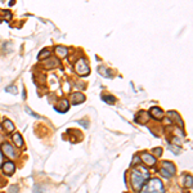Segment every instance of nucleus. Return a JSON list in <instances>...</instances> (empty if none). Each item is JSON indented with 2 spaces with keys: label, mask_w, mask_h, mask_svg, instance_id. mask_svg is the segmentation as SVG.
Returning <instances> with one entry per match:
<instances>
[{
  "label": "nucleus",
  "mask_w": 193,
  "mask_h": 193,
  "mask_svg": "<svg viewBox=\"0 0 193 193\" xmlns=\"http://www.w3.org/2000/svg\"><path fill=\"white\" fill-rule=\"evenodd\" d=\"M149 178V173L144 169V167H138V169H134L132 173V176H130V182L135 191H140L142 187L144 185L146 180Z\"/></svg>",
  "instance_id": "obj_1"
},
{
  "label": "nucleus",
  "mask_w": 193,
  "mask_h": 193,
  "mask_svg": "<svg viewBox=\"0 0 193 193\" xmlns=\"http://www.w3.org/2000/svg\"><path fill=\"white\" fill-rule=\"evenodd\" d=\"M75 68H76V72H77V75H80V76H88L89 72H90L89 65H88V62H86L85 58H80L76 62Z\"/></svg>",
  "instance_id": "obj_3"
},
{
  "label": "nucleus",
  "mask_w": 193,
  "mask_h": 193,
  "mask_svg": "<svg viewBox=\"0 0 193 193\" xmlns=\"http://www.w3.org/2000/svg\"><path fill=\"white\" fill-rule=\"evenodd\" d=\"M59 62L57 59H49L48 62H45V68H53V67H57Z\"/></svg>",
  "instance_id": "obj_18"
},
{
  "label": "nucleus",
  "mask_w": 193,
  "mask_h": 193,
  "mask_svg": "<svg viewBox=\"0 0 193 193\" xmlns=\"http://www.w3.org/2000/svg\"><path fill=\"white\" fill-rule=\"evenodd\" d=\"M79 122H80V124H84L83 126H85V128H88V126H89V125H88V121H79Z\"/></svg>",
  "instance_id": "obj_30"
},
{
  "label": "nucleus",
  "mask_w": 193,
  "mask_h": 193,
  "mask_svg": "<svg viewBox=\"0 0 193 193\" xmlns=\"http://www.w3.org/2000/svg\"><path fill=\"white\" fill-rule=\"evenodd\" d=\"M162 192H164V184L157 178L151 179L140 189V193H162Z\"/></svg>",
  "instance_id": "obj_2"
},
{
  "label": "nucleus",
  "mask_w": 193,
  "mask_h": 193,
  "mask_svg": "<svg viewBox=\"0 0 193 193\" xmlns=\"http://www.w3.org/2000/svg\"><path fill=\"white\" fill-rule=\"evenodd\" d=\"M135 121L138 122V124H142V125H143V124H146L148 121V113H147V112H144V111H142L140 113L135 117Z\"/></svg>",
  "instance_id": "obj_12"
},
{
  "label": "nucleus",
  "mask_w": 193,
  "mask_h": 193,
  "mask_svg": "<svg viewBox=\"0 0 193 193\" xmlns=\"http://www.w3.org/2000/svg\"><path fill=\"white\" fill-rule=\"evenodd\" d=\"M2 149H3V153H4L7 157H10V158L16 157V151H14L13 147H12L10 144H8V143H5V144H3Z\"/></svg>",
  "instance_id": "obj_5"
},
{
  "label": "nucleus",
  "mask_w": 193,
  "mask_h": 193,
  "mask_svg": "<svg viewBox=\"0 0 193 193\" xmlns=\"http://www.w3.org/2000/svg\"><path fill=\"white\" fill-rule=\"evenodd\" d=\"M55 53H57L59 57H66V55H67V48L61 46V45L55 46Z\"/></svg>",
  "instance_id": "obj_14"
},
{
  "label": "nucleus",
  "mask_w": 193,
  "mask_h": 193,
  "mask_svg": "<svg viewBox=\"0 0 193 193\" xmlns=\"http://www.w3.org/2000/svg\"><path fill=\"white\" fill-rule=\"evenodd\" d=\"M98 71L99 72H101V75H102V76H107V77H112V75H111V71L109 70H106V68L104 67H99L98 68Z\"/></svg>",
  "instance_id": "obj_20"
},
{
  "label": "nucleus",
  "mask_w": 193,
  "mask_h": 193,
  "mask_svg": "<svg viewBox=\"0 0 193 193\" xmlns=\"http://www.w3.org/2000/svg\"><path fill=\"white\" fill-rule=\"evenodd\" d=\"M13 142L16 143V146H17V147H22V146H23L22 136H21V134H18V133H16V134L13 135Z\"/></svg>",
  "instance_id": "obj_15"
},
{
  "label": "nucleus",
  "mask_w": 193,
  "mask_h": 193,
  "mask_svg": "<svg viewBox=\"0 0 193 193\" xmlns=\"http://www.w3.org/2000/svg\"><path fill=\"white\" fill-rule=\"evenodd\" d=\"M16 170V166L13 162H10V161H7V162H4L3 165V173L5 175H12V174L14 173Z\"/></svg>",
  "instance_id": "obj_6"
},
{
  "label": "nucleus",
  "mask_w": 193,
  "mask_h": 193,
  "mask_svg": "<svg viewBox=\"0 0 193 193\" xmlns=\"http://www.w3.org/2000/svg\"><path fill=\"white\" fill-rule=\"evenodd\" d=\"M50 50H48V49H43V50L39 53V55H37V58L39 59H43V58H48V57H50Z\"/></svg>",
  "instance_id": "obj_17"
},
{
  "label": "nucleus",
  "mask_w": 193,
  "mask_h": 193,
  "mask_svg": "<svg viewBox=\"0 0 193 193\" xmlns=\"http://www.w3.org/2000/svg\"><path fill=\"white\" fill-rule=\"evenodd\" d=\"M162 193H164V192H162Z\"/></svg>",
  "instance_id": "obj_31"
},
{
  "label": "nucleus",
  "mask_w": 193,
  "mask_h": 193,
  "mask_svg": "<svg viewBox=\"0 0 193 193\" xmlns=\"http://www.w3.org/2000/svg\"><path fill=\"white\" fill-rule=\"evenodd\" d=\"M8 193H18V187L17 185H12L9 188V191H8Z\"/></svg>",
  "instance_id": "obj_25"
},
{
  "label": "nucleus",
  "mask_w": 193,
  "mask_h": 193,
  "mask_svg": "<svg viewBox=\"0 0 193 193\" xmlns=\"http://www.w3.org/2000/svg\"><path fill=\"white\" fill-rule=\"evenodd\" d=\"M167 115H169V117L173 120V121H175L178 125H179V128L180 129H183V121H182V119H180V116L176 113V112H174V111H170V112H167Z\"/></svg>",
  "instance_id": "obj_10"
},
{
  "label": "nucleus",
  "mask_w": 193,
  "mask_h": 193,
  "mask_svg": "<svg viewBox=\"0 0 193 193\" xmlns=\"http://www.w3.org/2000/svg\"><path fill=\"white\" fill-rule=\"evenodd\" d=\"M5 90H7L8 93H12V94H17V88H16V86H13V85L7 86V88H5Z\"/></svg>",
  "instance_id": "obj_22"
},
{
  "label": "nucleus",
  "mask_w": 193,
  "mask_h": 193,
  "mask_svg": "<svg viewBox=\"0 0 193 193\" xmlns=\"http://www.w3.org/2000/svg\"><path fill=\"white\" fill-rule=\"evenodd\" d=\"M34 193H44V191H41V189H40V187H39V185H36L35 188H34Z\"/></svg>",
  "instance_id": "obj_27"
},
{
  "label": "nucleus",
  "mask_w": 193,
  "mask_h": 193,
  "mask_svg": "<svg viewBox=\"0 0 193 193\" xmlns=\"http://www.w3.org/2000/svg\"><path fill=\"white\" fill-rule=\"evenodd\" d=\"M161 169H162L164 171H166L169 175H174V174H175V166H174L173 162H169V161H165Z\"/></svg>",
  "instance_id": "obj_9"
},
{
  "label": "nucleus",
  "mask_w": 193,
  "mask_h": 193,
  "mask_svg": "<svg viewBox=\"0 0 193 193\" xmlns=\"http://www.w3.org/2000/svg\"><path fill=\"white\" fill-rule=\"evenodd\" d=\"M3 164V153H2V149H0V166Z\"/></svg>",
  "instance_id": "obj_29"
},
{
  "label": "nucleus",
  "mask_w": 193,
  "mask_h": 193,
  "mask_svg": "<svg viewBox=\"0 0 193 193\" xmlns=\"http://www.w3.org/2000/svg\"><path fill=\"white\" fill-rule=\"evenodd\" d=\"M4 128H5V130H7V132H13L14 130V125H13V122H12L10 120H4Z\"/></svg>",
  "instance_id": "obj_16"
},
{
  "label": "nucleus",
  "mask_w": 193,
  "mask_h": 193,
  "mask_svg": "<svg viewBox=\"0 0 193 193\" xmlns=\"http://www.w3.org/2000/svg\"><path fill=\"white\" fill-rule=\"evenodd\" d=\"M169 149H171V151L175 153V154H178V153H180V148H175V147H173V144H169Z\"/></svg>",
  "instance_id": "obj_24"
},
{
  "label": "nucleus",
  "mask_w": 193,
  "mask_h": 193,
  "mask_svg": "<svg viewBox=\"0 0 193 193\" xmlns=\"http://www.w3.org/2000/svg\"><path fill=\"white\" fill-rule=\"evenodd\" d=\"M192 184H193L192 176H191V175H187V176H185V188L191 189V188H192Z\"/></svg>",
  "instance_id": "obj_21"
},
{
  "label": "nucleus",
  "mask_w": 193,
  "mask_h": 193,
  "mask_svg": "<svg viewBox=\"0 0 193 193\" xmlns=\"http://www.w3.org/2000/svg\"><path fill=\"white\" fill-rule=\"evenodd\" d=\"M148 115H151L153 119H156V120H162L164 119V111L161 108H158V107H152L151 109H149Z\"/></svg>",
  "instance_id": "obj_4"
},
{
  "label": "nucleus",
  "mask_w": 193,
  "mask_h": 193,
  "mask_svg": "<svg viewBox=\"0 0 193 193\" xmlns=\"http://www.w3.org/2000/svg\"><path fill=\"white\" fill-rule=\"evenodd\" d=\"M55 111L61 112V113H65V112L68 111V108H70V104H68V102L66 101V99H63V101L58 102V104H55Z\"/></svg>",
  "instance_id": "obj_7"
},
{
  "label": "nucleus",
  "mask_w": 193,
  "mask_h": 193,
  "mask_svg": "<svg viewBox=\"0 0 193 193\" xmlns=\"http://www.w3.org/2000/svg\"><path fill=\"white\" fill-rule=\"evenodd\" d=\"M26 112H27V113H30L31 116H34V117H39V115H36L35 112H32V111H31L28 107H26Z\"/></svg>",
  "instance_id": "obj_26"
},
{
  "label": "nucleus",
  "mask_w": 193,
  "mask_h": 193,
  "mask_svg": "<svg viewBox=\"0 0 193 193\" xmlns=\"http://www.w3.org/2000/svg\"><path fill=\"white\" fill-rule=\"evenodd\" d=\"M12 13L9 10H0V21H10Z\"/></svg>",
  "instance_id": "obj_13"
},
{
  "label": "nucleus",
  "mask_w": 193,
  "mask_h": 193,
  "mask_svg": "<svg viewBox=\"0 0 193 193\" xmlns=\"http://www.w3.org/2000/svg\"><path fill=\"white\" fill-rule=\"evenodd\" d=\"M153 153L156 154L157 157L161 156V154H162V148H154V149H153Z\"/></svg>",
  "instance_id": "obj_23"
},
{
  "label": "nucleus",
  "mask_w": 193,
  "mask_h": 193,
  "mask_svg": "<svg viewBox=\"0 0 193 193\" xmlns=\"http://www.w3.org/2000/svg\"><path fill=\"white\" fill-rule=\"evenodd\" d=\"M142 160H143V162L147 164L148 166H153L154 164H156V157L151 156V154L147 153V152H144L142 154Z\"/></svg>",
  "instance_id": "obj_8"
},
{
  "label": "nucleus",
  "mask_w": 193,
  "mask_h": 193,
  "mask_svg": "<svg viewBox=\"0 0 193 193\" xmlns=\"http://www.w3.org/2000/svg\"><path fill=\"white\" fill-rule=\"evenodd\" d=\"M139 161H140V158H139V157H134V158H133V161H132V166H133L135 162H139Z\"/></svg>",
  "instance_id": "obj_28"
},
{
  "label": "nucleus",
  "mask_w": 193,
  "mask_h": 193,
  "mask_svg": "<svg viewBox=\"0 0 193 193\" xmlns=\"http://www.w3.org/2000/svg\"><path fill=\"white\" fill-rule=\"evenodd\" d=\"M71 101H72V104H80L85 101V95L81 94V93H75L71 97Z\"/></svg>",
  "instance_id": "obj_11"
},
{
  "label": "nucleus",
  "mask_w": 193,
  "mask_h": 193,
  "mask_svg": "<svg viewBox=\"0 0 193 193\" xmlns=\"http://www.w3.org/2000/svg\"><path fill=\"white\" fill-rule=\"evenodd\" d=\"M102 101H104L106 103H108V104H113L116 102V98L112 97V95H102Z\"/></svg>",
  "instance_id": "obj_19"
}]
</instances>
